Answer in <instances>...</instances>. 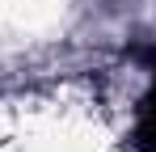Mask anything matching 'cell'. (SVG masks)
I'll list each match as a JSON object with an SVG mask.
<instances>
[{
  "label": "cell",
  "instance_id": "1",
  "mask_svg": "<svg viewBox=\"0 0 156 152\" xmlns=\"http://www.w3.org/2000/svg\"><path fill=\"white\" fill-rule=\"evenodd\" d=\"M152 68V89L139 101V114H135V131H131V148L135 152H156V47L139 51Z\"/></svg>",
  "mask_w": 156,
  "mask_h": 152
}]
</instances>
